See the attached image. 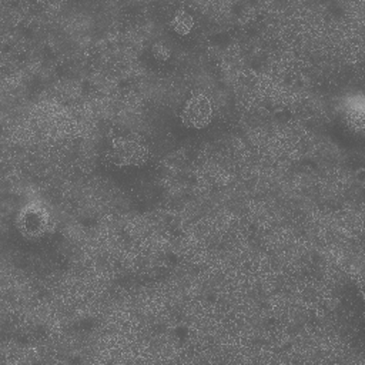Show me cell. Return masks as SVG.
I'll list each match as a JSON object with an SVG mask.
<instances>
[{"mask_svg":"<svg viewBox=\"0 0 365 365\" xmlns=\"http://www.w3.org/2000/svg\"><path fill=\"white\" fill-rule=\"evenodd\" d=\"M148 148L134 138L113 137L108 151L110 161L117 167H140L148 160Z\"/></svg>","mask_w":365,"mask_h":365,"instance_id":"1","label":"cell"},{"mask_svg":"<svg viewBox=\"0 0 365 365\" xmlns=\"http://www.w3.org/2000/svg\"><path fill=\"white\" fill-rule=\"evenodd\" d=\"M211 120H212L211 100L202 93L191 94V97L187 100L181 113L182 124L188 128L201 130L207 127L211 123Z\"/></svg>","mask_w":365,"mask_h":365,"instance_id":"2","label":"cell"},{"mask_svg":"<svg viewBox=\"0 0 365 365\" xmlns=\"http://www.w3.org/2000/svg\"><path fill=\"white\" fill-rule=\"evenodd\" d=\"M19 228L21 234L29 238L43 235L50 228V218L47 211L38 205H29L20 212Z\"/></svg>","mask_w":365,"mask_h":365,"instance_id":"3","label":"cell"},{"mask_svg":"<svg viewBox=\"0 0 365 365\" xmlns=\"http://www.w3.org/2000/svg\"><path fill=\"white\" fill-rule=\"evenodd\" d=\"M170 26L177 34L184 36V34H188L191 31V29L194 26V20L184 9H181L175 13L174 19L170 21Z\"/></svg>","mask_w":365,"mask_h":365,"instance_id":"4","label":"cell"}]
</instances>
